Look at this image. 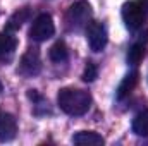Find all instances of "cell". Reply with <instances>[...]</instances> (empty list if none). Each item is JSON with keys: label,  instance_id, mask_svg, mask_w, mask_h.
Segmentation results:
<instances>
[{"label": "cell", "instance_id": "cell-6", "mask_svg": "<svg viewBox=\"0 0 148 146\" xmlns=\"http://www.w3.org/2000/svg\"><path fill=\"white\" fill-rule=\"evenodd\" d=\"M86 40L93 52H102L107 45V28L98 21H91L86 26Z\"/></svg>", "mask_w": 148, "mask_h": 146}, {"label": "cell", "instance_id": "cell-4", "mask_svg": "<svg viewBox=\"0 0 148 146\" xmlns=\"http://www.w3.org/2000/svg\"><path fill=\"white\" fill-rule=\"evenodd\" d=\"M53 33H55V26L50 14H40L33 21L29 29V36L35 41H47L48 38L53 36Z\"/></svg>", "mask_w": 148, "mask_h": 146}, {"label": "cell", "instance_id": "cell-1", "mask_svg": "<svg viewBox=\"0 0 148 146\" xmlns=\"http://www.w3.org/2000/svg\"><path fill=\"white\" fill-rule=\"evenodd\" d=\"M57 103L60 110L67 115H84L91 107V95L76 88H62L57 95Z\"/></svg>", "mask_w": 148, "mask_h": 146}, {"label": "cell", "instance_id": "cell-11", "mask_svg": "<svg viewBox=\"0 0 148 146\" xmlns=\"http://www.w3.org/2000/svg\"><path fill=\"white\" fill-rule=\"evenodd\" d=\"M73 143L74 145H103L105 139H103L98 132H93V131H81V132H76L73 136Z\"/></svg>", "mask_w": 148, "mask_h": 146}, {"label": "cell", "instance_id": "cell-3", "mask_svg": "<svg viewBox=\"0 0 148 146\" xmlns=\"http://www.w3.org/2000/svg\"><path fill=\"white\" fill-rule=\"evenodd\" d=\"M121 16H122V21H124L126 28L131 29V31L141 28L143 23L147 21V12L143 10V7L138 2H126L122 5Z\"/></svg>", "mask_w": 148, "mask_h": 146}, {"label": "cell", "instance_id": "cell-13", "mask_svg": "<svg viewBox=\"0 0 148 146\" xmlns=\"http://www.w3.org/2000/svg\"><path fill=\"white\" fill-rule=\"evenodd\" d=\"M50 60L55 62V64H64L67 59H69V50L66 46L64 41H57L52 48H50Z\"/></svg>", "mask_w": 148, "mask_h": 146}, {"label": "cell", "instance_id": "cell-16", "mask_svg": "<svg viewBox=\"0 0 148 146\" xmlns=\"http://www.w3.org/2000/svg\"><path fill=\"white\" fill-rule=\"evenodd\" d=\"M138 3L143 7V10H145V12L148 14V0H138Z\"/></svg>", "mask_w": 148, "mask_h": 146}, {"label": "cell", "instance_id": "cell-15", "mask_svg": "<svg viewBox=\"0 0 148 146\" xmlns=\"http://www.w3.org/2000/svg\"><path fill=\"white\" fill-rule=\"evenodd\" d=\"M98 76V69L93 62H86V67H84V72H83V81L84 83H93Z\"/></svg>", "mask_w": 148, "mask_h": 146}, {"label": "cell", "instance_id": "cell-7", "mask_svg": "<svg viewBox=\"0 0 148 146\" xmlns=\"http://www.w3.org/2000/svg\"><path fill=\"white\" fill-rule=\"evenodd\" d=\"M17 48V38L12 35V31H3L0 33V60L9 62Z\"/></svg>", "mask_w": 148, "mask_h": 146}, {"label": "cell", "instance_id": "cell-8", "mask_svg": "<svg viewBox=\"0 0 148 146\" xmlns=\"http://www.w3.org/2000/svg\"><path fill=\"white\" fill-rule=\"evenodd\" d=\"M16 134H17L16 117L7 112H0V141H10L16 138Z\"/></svg>", "mask_w": 148, "mask_h": 146}, {"label": "cell", "instance_id": "cell-5", "mask_svg": "<svg viewBox=\"0 0 148 146\" xmlns=\"http://www.w3.org/2000/svg\"><path fill=\"white\" fill-rule=\"evenodd\" d=\"M41 71V57H40V50L38 48H28L26 53L21 57L19 62V69L17 72L24 77H35Z\"/></svg>", "mask_w": 148, "mask_h": 146}, {"label": "cell", "instance_id": "cell-14", "mask_svg": "<svg viewBox=\"0 0 148 146\" xmlns=\"http://www.w3.org/2000/svg\"><path fill=\"white\" fill-rule=\"evenodd\" d=\"M133 132L136 136H143V138L148 136V110L140 112L134 117V120H133Z\"/></svg>", "mask_w": 148, "mask_h": 146}, {"label": "cell", "instance_id": "cell-10", "mask_svg": "<svg viewBox=\"0 0 148 146\" xmlns=\"http://www.w3.org/2000/svg\"><path fill=\"white\" fill-rule=\"evenodd\" d=\"M31 17V10H29V7H23V9H19L17 12H14L12 16H10V19H9V23H7V26H5V29L7 31H17L28 19Z\"/></svg>", "mask_w": 148, "mask_h": 146}, {"label": "cell", "instance_id": "cell-12", "mask_svg": "<svg viewBox=\"0 0 148 146\" xmlns=\"http://www.w3.org/2000/svg\"><path fill=\"white\" fill-rule=\"evenodd\" d=\"M147 55V45L145 41H136L129 50H127V64L131 65H138Z\"/></svg>", "mask_w": 148, "mask_h": 146}, {"label": "cell", "instance_id": "cell-2", "mask_svg": "<svg viewBox=\"0 0 148 146\" xmlns=\"http://www.w3.org/2000/svg\"><path fill=\"white\" fill-rule=\"evenodd\" d=\"M91 5L84 0L76 2L69 7L67 14H66V26L71 31H79L83 28H86L91 23Z\"/></svg>", "mask_w": 148, "mask_h": 146}, {"label": "cell", "instance_id": "cell-9", "mask_svg": "<svg viewBox=\"0 0 148 146\" xmlns=\"http://www.w3.org/2000/svg\"><path fill=\"white\" fill-rule=\"evenodd\" d=\"M138 81H140V74L136 72V71L129 72L124 79H122V83L119 84V88H117V98H119V100H122V98L129 96V93L136 88Z\"/></svg>", "mask_w": 148, "mask_h": 146}, {"label": "cell", "instance_id": "cell-17", "mask_svg": "<svg viewBox=\"0 0 148 146\" xmlns=\"http://www.w3.org/2000/svg\"><path fill=\"white\" fill-rule=\"evenodd\" d=\"M0 95H2V83H0Z\"/></svg>", "mask_w": 148, "mask_h": 146}]
</instances>
